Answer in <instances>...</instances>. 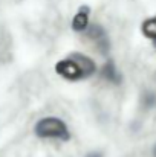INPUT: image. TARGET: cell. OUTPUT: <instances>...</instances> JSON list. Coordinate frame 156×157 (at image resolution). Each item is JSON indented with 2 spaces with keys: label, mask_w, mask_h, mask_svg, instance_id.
Listing matches in <instances>:
<instances>
[{
  "label": "cell",
  "mask_w": 156,
  "mask_h": 157,
  "mask_svg": "<svg viewBox=\"0 0 156 157\" xmlns=\"http://www.w3.org/2000/svg\"><path fill=\"white\" fill-rule=\"evenodd\" d=\"M57 73L70 82H78L92 78L98 72V66L94 58L81 52H72L66 58H63L55 66Z\"/></svg>",
  "instance_id": "1"
},
{
  "label": "cell",
  "mask_w": 156,
  "mask_h": 157,
  "mask_svg": "<svg viewBox=\"0 0 156 157\" xmlns=\"http://www.w3.org/2000/svg\"><path fill=\"white\" fill-rule=\"evenodd\" d=\"M34 133L37 137L45 140H57V142H67L70 139V131L66 122L57 116H46L35 122Z\"/></svg>",
  "instance_id": "2"
},
{
  "label": "cell",
  "mask_w": 156,
  "mask_h": 157,
  "mask_svg": "<svg viewBox=\"0 0 156 157\" xmlns=\"http://www.w3.org/2000/svg\"><path fill=\"white\" fill-rule=\"evenodd\" d=\"M84 35V40L86 43L100 55H107L110 51V40H109V35L106 32L101 25L98 23H90L87 26V29L81 34Z\"/></svg>",
  "instance_id": "3"
},
{
  "label": "cell",
  "mask_w": 156,
  "mask_h": 157,
  "mask_svg": "<svg viewBox=\"0 0 156 157\" xmlns=\"http://www.w3.org/2000/svg\"><path fill=\"white\" fill-rule=\"evenodd\" d=\"M97 73L100 75V79H103L104 82L113 84V86L119 84L121 79H122V76H121V73H119V70H118V67L115 66L113 61H106L98 69Z\"/></svg>",
  "instance_id": "4"
},
{
  "label": "cell",
  "mask_w": 156,
  "mask_h": 157,
  "mask_svg": "<svg viewBox=\"0 0 156 157\" xmlns=\"http://www.w3.org/2000/svg\"><path fill=\"white\" fill-rule=\"evenodd\" d=\"M89 25H90V21H89V12L84 11V9H81V11L74 17V20H72V29H74L77 34H83V32L87 29Z\"/></svg>",
  "instance_id": "5"
},
{
  "label": "cell",
  "mask_w": 156,
  "mask_h": 157,
  "mask_svg": "<svg viewBox=\"0 0 156 157\" xmlns=\"http://www.w3.org/2000/svg\"><path fill=\"white\" fill-rule=\"evenodd\" d=\"M142 29H144V34H146L147 37H150V38L156 40V18L146 21Z\"/></svg>",
  "instance_id": "6"
},
{
  "label": "cell",
  "mask_w": 156,
  "mask_h": 157,
  "mask_svg": "<svg viewBox=\"0 0 156 157\" xmlns=\"http://www.w3.org/2000/svg\"><path fill=\"white\" fill-rule=\"evenodd\" d=\"M141 102L146 108H150V107H155L156 105V95L153 92H146L141 98Z\"/></svg>",
  "instance_id": "7"
},
{
  "label": "cell",
  "mask_w": 156,
  "mask_h": 157,
  "mask_svg": "<svg viewBox=\"0 0 156 157\" xmlns=\"http://www.w3.org/2000/svg\"><path fill=\"white\" fill-rule=\"evenodd\" d=\"M84 157H104L101 151H89Z\"/></svg>",
  "instance_id": "8"
},
{
  "label": "cell",
  "mask_w": 156,
  "mask_h": 157,
  "mask_svg": "<svg viewBox=\"0 0 156 157\" xmlns=\"http://www.w3.org/2000/svg\"><path fill=\"white\" fill-rule=\"evenodd\" d=\"M153 157H156V145H155V148H153Z\"/></svg>",
  "instance_id": "9"
},
{
  "label": "cell",
  "mask_w": 156,
  "mask_h": 157,
  "mask_svg": "<svg viewBox=\"0 0 156 157\" xmlns=\"http://www.w3.org/2000/svg\"><path fill=\"white\" fill-rule=\"evenodd\" d=\"M155 41H156V40H155Z\"/></svg>",
  "instance_id": "10"
}]
</instances>
